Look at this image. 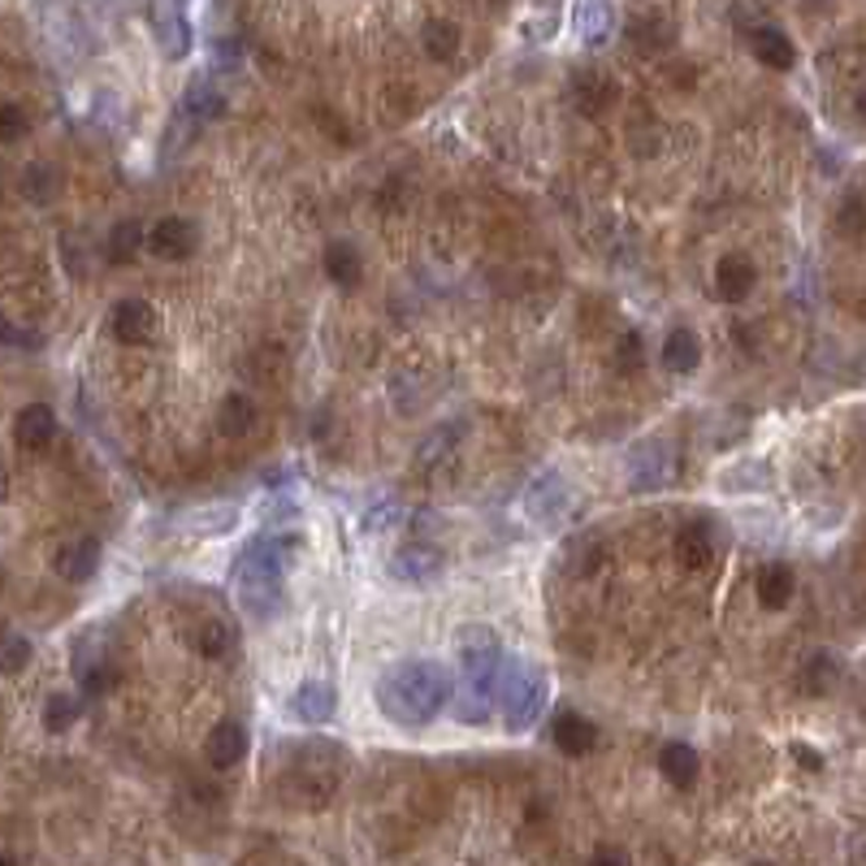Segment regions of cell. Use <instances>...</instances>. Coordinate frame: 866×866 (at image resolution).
<instances>
[{
	"label": "cell",
	"instance_id": "cell-17",
	"mask_svg": "<svg viewBox=\"0 0 866 866\" xmlns=\"http://www.w3.org/2000/svg\"><path fill=\"white\" fill-rule=\"evenodd\" d=\"M13 437L22 450H43L52 437H56V417L48 404H26L13 421Z\"/></svg>",
	"mask_w": 866,
	"mask_h": 866
},
{
	"label": "cell",
	"instance_id": "cell-29",
	"mask_svg": "<svg viewBox=\"0 0 866 866\" xmlns=\"http://www.w3.org/2000/svg\"><path fill=\"white\" fill-rule=\"evenodd\" d=\"M56 191H61V174L52 165H26L22 169V195L30 204H48V200H56Z\"/></svg>",
	"mask_w": 866,
	"mask_h": 866
},
{
	"label": "cell",
	"instance_id": "cell-13",
	"mask_svg": "<svg viewBox=\"0 0 866 866\" xmlns=\"http://www.w3.org/2000/svg\"><path fill=\"white\" fill-rule=\"evenodd\" d=\"M754 282H759V269H754V260L746 252L719 256V265H715V295L724 304H741L754 291Z\"/></svg>",
	"mask_w": 866,
	"mask_h": 866
},
{
	"label": "cell",
	"instance_id": "cell-25",
	"mask_svg": "<svg viewBox=\"0 0 866 866\" xmlns=\"http://www.w3.org/2000/svg\"><path fill=\"white\" fill-rule=\"evenodd\" d=\"M360 273H365V260H360V252L352 247V243H330L326 247V278L334 282V286H343V291H352L356 282H360Z\"/></svg>",
	"mask_w": 866,
	"mask_h": 866
},
{
	"label": "cell",
	"instance_id": "cell-26",
	"mask_svg": "<svg viewBox=\"0 0 866 866\" xmlns=\"http://www.w3.org/2000/svg\"><path fill=\"white\" fill-rule=\"evenodd\" d=\"M252 425H256V404H252V395L230 391V395L217 404V430L226 433V437H243Z\"/></svg>",
	"mask_w": 866,
	"mask_h": 866
},
{
	"label": "cell",
	"instance_id": "cell-10",
	"mask_svg": "<svg viewBox=\"0 0 866 866\" xmlns=\"http://www.w3.org/2000/svg\"><path fill=\"white\" fill-rule=\"evenodd\" d=\"M291 715L308 728H326L334 715H339V693L330 680H304L295 693H291Z\"/></svg>",
	"mask_w": 866,
	"mask_h": 866
},
{
	"label": "cell",
	"instance_id": "cell-5",
	"mask_svg": "<svg viewBox=\"0 0 866 866\" xmlns=\"http://www.w3.org/2000/svg\"><path fill=\"white\" fill-rule=\"evenodd\" d=\"M572 485H568V476H559V472H542L533 485H528V494H524V515L528 520H537V524H559L568 511H572Z\"/></svg>",
	"mask_w": 866,
	"mask_h": 866
},
{
	"label": "cell",
	"instance_id": "cell-8",
	"mask_svg": "<svg viewBox=\"0 0 866 866\" xmlns=\"http://www.w3.org/2000/svg\"><path fill=\"white\" fill-rule=\"evenodd\" d=\"M200 243V230L191 217H161L152 230H148V252L161 256V260H182L191 256Z\"/></svg>",
	"mask_w": 866,
	"mask_h": 866
},
{
	"label": "cell",
	"instance_id": "cell-1",
	"mask_svg": "<svg viewBox=\"0 0 866 866\" xmlns=\"http://www.w3.org/2000/svg\"><path fill=\"white\" fill-rule=\"evenodd\" d=\"M378 711L399 728H425L433 715L450 702V676L433 659H404L386 667L373 685Z\"/></svg>",
	"mask_w": 866,
	"mask_h": 866
},
{
	"label": "cell",
	"instance_id": "cell-30",
	"mask_svg": "<svg viewBox=\"0 0 866 866\" xmlns=\"http://www.w3.org/2000/svg\"><path fill=\"white\" fill-rule=\"evenodd\" d=\"M837 680H841V663L832 654H811V663L802 672V689L815 693V698H824V693L837 689Z\"/></svg>",
	"mask_w": 866,
	"mask_h": 866
},
{
	"label": "cell",
	"instance_id": "cell-4",
	"mask_svg": "<svg viewBox=\"0 0 866 866\" xmlns=\"http://www.w3.org/2000/svg\"><path fill=\"white\" fill-rule=\"evenodd\" d=\"M498 706H502V719L511 733H528L537 724V715L546 711V672L537 663H511L502 667V680H498Z\"/></svg>",
	"mask_w": 866,
	"mask_h": 866
},
{
	"label": "cell",
	"instance_id": "cell-32",
	"mask_svg": "<svg viewBox=\"0 0 866 866\" xmlns=\"http://www.w3.org/2000/svg\"><path fill=\"white\" fill-rule=\"evenodd\" d=\"M78 715H82V702L74 698V693H52L48 702H43V728L48 733H69L74 724H78Z\"/></svg>",
	"mask_w": 866,
	"mask_h": 866
},
{
	"label": "cell",
	"instance_id": "cell-28",
	"mask_svg": "<svg viewBox=\"0 0 866 866\" xmlns=\"http://www.w3.org/2000/svg\"><path fill=\"white\" fill-rule=\"evenodd\" d=\"M104 247H109V260H113V265H130V260L148 247V234H143L139 221L126 217V221H117V226L109 230V243H104Z\"/></svg>",
	"mask_w": 866,
	"mask_h": 866
},
{
	"label": "cell",
	"instance_id": "cell-33",
	"mask_svg": "<svg viewBox=\"0 0 866 866\" xmlns=\"http://www.w3.org/2000/svg\"><path fill=\"white\" fill-rule=\"evenodd\" d=\"M117 680L122 676L113 663H91V667H82V698H104L117 689Z\"/></svg>",
	"mask_w": 866,
	"mask_h": 866
},
{
	"label": "cell",
	"instance_id": "cell-37",
	"mask_svg": "<svg viewBox=\"0 0 866 866\" xmlns=\"http://www.w3.org/2000/svg\"><path fill=\"white\" fill-rule=\"evenodd\" d=\"M837 226H841V234H863L866 230V204L858 195H850L845 204H841V217H837Z\"/></svg>",
	"mask_w": 866,
	"mask_h": 866
},
{
	"label": "cell",
	"instance_id": "cell-3",
	"mask_svg": "<svg viewBox=\"0 0 866 866\" xmlns=\"http://www.w3.org/2000/svg\"><path fill=\"white\" fill-rule=\"evenodd\" d=\"M286 537L282 533H260L247 542V550L239 555V572H234V594L239 607L252 624H269L282 611V572H286Z\"/></svg>",
	"mask_w": 866,
	"mask_h": 866
},
{
	"label": "cell",
	"instance_id": "cell-40",
	"mask_svg": "<svg viewBox=\"0 0 866 866\" xmlns=\"http://www.w3.org/2000/svg\"><path fill=\"white\" fill-rule=\"evenodd\" d=\"M793 759H798L802 767H811V772H824V754L811 750V746H793Z\"/></svg>",
	"mask_w": 866,
	"mask_h": 866
},
{
	"label": "cell",
	"instance_id": "cell-41",
	"mask_svg": "<svg viewBox=\"0 0 866 866\" xmlns=\"http://www.w3.org/2000/svg\"><path fill=\"white\" fill-rule=\"evenodd\" d=\"M589 866H628V854L607 845V850H598V854H594V863H589Z\"/></svg>",
	"mask_w": 866,
	"mask_h": 866
},
{
	"label": "cell",
	"instance_id": "cell-14",
	"mask_svg": "<svg viewBox=\"0 0 866 866\" xmlns=\"http://www.w3.org/2000/svg\"><path fill=\"white\" fill-rule=\"evenodd\" d=\"M52 563H56V576H65L69 585L91 581L95 568H100V542H95V537H74V542H65V546L56 550Z\"/></svg>",
	"mask_w": 866,
	"mask_h": 866
},
{
	"label": "cell",
	"instance_id": "cell-31",
	"mask_svg": "<svg viewBox=\"0 0 866 866\" xmlns=\"http://www.w3.org/2000/svg\"><path fill=\"white\" fill-rule=\"evenodd\" d=\"M421 43H425V52H430L433 61H450L459 52V26L446 22V17H433V22H425V30H421Z\"/></svg>",
	"mask_w": 866,
	"mask_h": 866
},
{
	"label": "cell",
	"instance_id": "cell-21",
	"mask_svg": "<svg viewBox=\"0 0 866 866\" xmlns=\"http://www.w3.org/2000/svg\"><path fill=\"white\" fill-rule=\"evenodd\" d=\"M663 365H667L672 373H693V369L702 365V339H698L689 326L667 330V339H663Z\"/></svg>",
	"mask_w": 866,
	"mask_h": 866
},
{
	"label": "cell",
	"instance_id": "cell-36",
	"mask_svg": "<svg viewBox=\"0 0 866 866\" xmlns=\"http://www.w3.org/2000/svg\"><path fill=\"white\" fill-rule=\"evenodd\" d=\"M226 650H230V628H226L221 620L204 624V637H200V654H204V659H221Z\"/></svg>",
	"mask_w": 866,
	"mask_h": 866
},
{
	"label": "cell",
	"instance_id": "cell-20",
	"mask_svg": "<svg viewBox=\"0 0 866 866\" xmlns=\"http://www.w3.org/2000/svg\"><path fill=\"white\" fill-rule=\"evenodd\" d=\"M672 550H676V563H680L685 572H702V568H711V559H715V542H711V533H706L702 524H685V528L676 533Z\"/></svg>",
	"mask_w": 866,
	"mask_h": 866
},
{
	"label": "cell",
	"instance_id": "cell-34",
	"mask_svg": "<svg viewBox=\"0 0 866 866\" xmlns=\"http://www.w3.org/2000/svg\"><path fill=\"white\" fill-rule=\"evenodd\" d=\"M26 663H30V641L17 633H4L0 637V672H22Z\"/></svg>",
	"mask_w": 866,
	"mask_h": 866
},
{
	"label": "cell",
	"instance_id": "cell-22",
	"mask_svg": "<svg viewBox=\"0 0 866 866\" xmlns=\"http://www.w3.org/2000/svg\"><path fill=\"white\" fill-rule=\"evenodd\" d=\"M239 520H243V511L234 502H208V507L191 511L182 524H187V533H200V537H226L239 528Z\"/></svg>",
	"mask_w": 866,
	"mask_h": 866
},
{
	"label": "cell",
	"instance_id": "cell-19",
	"mask_svg": "<svg viewBox=\"0 0 866 866\" xmlns=\"http://www.w3.org/2000/svg\"><path fill=\"white\" fill-rule=\"evenodd\" d=\"M750 48L767 69H793V61H798V48L780 26H759L750 35Z\"/></svg>",
	"mask_w": 866,
	"mask_h": 866
},
{
	"label": "cell",
	"instance_id": "cell-11",
	"mask_svg": "<svg viewBox=\"0 0 866 866\" xmlns=\"http://www.w3.org/2000/svg\"><path fill=\"white\" fill-rule=\"evenodd\" d=\"M442 550L437 546H425V542H412V546H404V550H395V559H391V576L395 581H404V585H430L442 576Z\"/></svg>",
	"mask_w": 866,
	"mask_h": 866
},
{
	"label": "cell",
	"instance_id": "cell-39",
	"mask_svg": "<svg viewBox=\"0 0 866 866\" xmlns=\"http://www.w3.org/2000/svg\"><path fill=\"white\" fill-rule=\"evenodd\" d=\"M399 515H404V511H399V502H382L378 511H369V515H365V533H382V524H386V520L395 524Z\"/></svg>",
	"mask_w": 866,
	"mask_h": 866
},
{
	"label": "cell",
	"instance_id": "cell-42",
	"mask_svg": "<svg viewBox=\"0 0 866 866\" xmlns=\"http://www.w3.org/2000/svg\"><path fill=\"white\" fill-rule=\"evenodd\" d=\"M13 339H17V330H13V321L0 313V347H4V343H13Z\"/></svg>",
	"mask_w": 866,
	"mask_h": 866
},
{
	"label": "cell",
	"instance_id": "cell-16",
	"mask_svg": "<svg viewBox=\"0 0 866 866\" xmlns=\"http://www.w3.org/2000/svg\"><path fill=\"white\" fill-rule=\"evenodd\" d=\"M555 746L568 754V759H585L598 750V728L581 715V711H563L555 719Z\"/></svg>",
	"mask_w": 866,
	"mask_h": 866
},
{
	"label": "cell",
	"instance_id": "cell-43",
	"mask_svg": "<svg viewBox=\"0 0 866 866\" xmlns=\"http://www.w3.org/2000/svg\"><path fill=\"white\" fill-rule=\"evenodd\" d=\"M0 866H22V863H17L13 854H0Z\"/></svg>",
	"mask_w": 866,
	"mask_h": 866
},
{
	"label": "cell",
	"instance_id": "cell-35",
	"mask_svg": "<svg viewBox=\"0 0 866 866\" xmlns=\"http://www.w3.org/2000/svg\"><path fill=\"white\" fill-rule=\"evenodd\" d=\"M30 130V117L22 104H0V143H17Z\"/></svg>",
	"mask_w": 866,
	"mask_h": 866
},
{
	"label": "cell",
	"instance_id": "cell-45",
	"mask_svg": "<svg viewBox=\"0 0 866 866\" xmlns=\"http://www.w3.org/2000/svg\"><path fill=\"white\" fill-rule=\"evenodd\" d=\"M754 866H772V863H754Z\"/></svg>",
	"mask_w": 866,
	"mask_h": 866
},
{
	"label": "cell",
	"instance_id": "cell-18",
	"mask_svg": "<svg viewBox=\"0 0 866 866\" xmlns=\"http://www.w3.org/2000/svg\"><path fill=\"white\" fill-rule=\"evenodd\" d=\"M659 772L667 776V785L676 789H693L698 785V772H702V759L689 741H667L663 754H659Z\"/></svg>",
	"mask_w": 866,
	"mask_h": 866
},
{
	"label": "cell",
	"instance_id": "cell-15",
	"mask_svg": "<svg viewBox=\"0 0 866 866\" xmlns=\"http://www.w3.org/2000/svg\"><path fill=\"white\" fill-rule=\"evenodd\" d=\"M208 767H217V772H230V767H239L243 759H247V728L243 724H234V719H226V724H217L213 733H208Z\"/></svg>",
	"mask_w": 866,
	"mask_h": 866
},
{
	"label": "cell",
	"instance_id": "cell-27",
	"mask_svg": "<svg viewBox=\"0 0 866 866\" xmlns=\"http://www.w3.org/2000/svg\"><path fill=\"white\" fill-rule=\"evenodd\" d=\"M767 481H772V468H767L763 459H737L733 468L719 472V485H724L728 494H733V489H737V494H759Z\"/></svg>",
	"mask_w": 866,
	"mask_h": 866
},
{
	"label": "cell",
	"instance_id": "cell-44",
	"mask_svg": "<svg viewBox=\"0 0 866 866\" xmlns=\"http://www.w3.org/2000/svg\"><path fill=\"white\" fill-rule=\"evenodd\" d=\"M806 4H815V9H828V4H832V0H806Z\"/></svg>",
	"mask_w": 866,
	"mask_h": 866
},
{
	"label": "cell",
	"instance_id": "cell-12",
	"mask_svg": "<svg viewBox=\"0 0 866 866\" xmlns=\"http://www.w3.org/2000/svg\"><path fill=\"white\" fill-rule=\"evenodd\" d=\"M572 100H576V109H581L585 117H598V113H607V109L620 100V87H615V78L602 74V69H576V74H572Z\"/></svg>",
	"mask_w": 866,
	"mask_h": 866
},
{
	"label": "cell",
	"instance_id": "cell-9",
	"mask_svg": "<svg viewBox=\"0 0 866 866\" xmlns=\"http://www.w3.org/2000/svg\"><path fill=\"white\" fill-rule=\"evenodd\" d=\"M109 330H113L117 343L139 347V343H148V339L156 334V308H152L148 300H122V304H113V313H109Z\"/></svg>",
	"mask_w": 866,
	"mask_h": 866
},
{
	"label": "cell",
	"instance_id": "cell-23",
	"mask_svg": "<svg viewBox=\"0 0 866 866\" xmlns=\"http://www.w3.org/2000/svg\"><path fill=\"white\" fill-rule=\"evenodd\" d=\"M793 589H798V576H793L789 563H767V568L759 572V602H763L767 611H785L789 598H793Z\"/></svg>",
	"mask_w": 866,
	"mask_h": 866
},
{
	"label": "cell",
	"instance_id": "cell-38",
	"mask_svg": "<svg viewBox=\"0 0 866 866\" xmlns=\"http://www.w3.org/2000/svg\"><path fill=\"white\" fill-rule=\"evenodd\" d=\"M620 369H624V373H628V369H641V334H633V330L620 339Z\"/></svg>",
	"mask_w": 866,
	"mask_h": 866
},
{
	"label": "cell",
	"instance_id": "cell-7",
	"mask_svg": "<svg viewBox=\"0 0 866 866\" xmlns=\"http://www.w3.org/2000/svg\"><path fill=\"white\" fill-rule=\"evenodd\" d=\"M672 481V446L659 437H646L628 450V485L633 489H659Z\"/></svg>",
	"mask_w": 866,
	"mask_h": 866
},
{
	"label": "cell",
	"instance_id": "cell-2",
	"mask_svg": "<svg viewBox=\"0 0 866 866\" xmlns=\"http://www.w3.org/2000/svg\"><path fill=\"white\" fill-rule=\"evenodd\" d=\"M455 659H459V689H455V719L459 724H485L494 715V693L502 680V646L489 624H463L455 633Z\"/></svg>",
	"mask_w": 866,
	"mask_h": 866
},
{
	"label": "cell",
	"instance_id": "cell-24",
	"mask_svg": "<svg viewBox=\"0 0 866 866\" xmlns=\"http://www.w3.org/2000/svg\"><path fill=\"white\" fill-rule=\"evenodd\" d=\"M628 43L641 52H663V48H672V22L663 13H637L628 22Z\"/></svg>",
	"mask_w": 866,
	"mask_h": 866
},
{
	"label": "cell",
	"instance_id": "cell-6",
	"mask_svg": "<svg viewBox=\"0 0 866 866\" xmlns=\"http://www.w3.org/2000/svg\"><path fill=\"white\" fill-rule=\"evenodd\" d=\"M334 754H343L339 746H330V741H313V746H304L300 754H295V785H304L308 789V802H321L330 789H334V780H339V772H343V763H334V767H326V759H334Z\"/></svg>",
	"mask_w": 866,
	"mask_h": 866
}]
</instances>
